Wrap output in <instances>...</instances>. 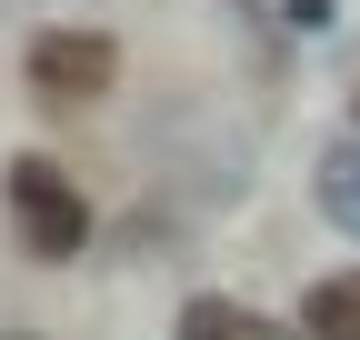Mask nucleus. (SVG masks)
<instances>
[{"label": "nucleus", "instance_id": "1", "mask_svg": "<svg viewBox=\"0 0 360 340\" xmlns=\"http://www.w3.org/2000/svg\"><path fill=\"white\" fill-rule=\"evenodd\" d=\"M0 200H11V230H20V250L30 261H80L90 250V200L60 181V160H40V150H20L11 160V181H0Z\"/></svg>", "mask_w": 360, "mask_h": 340}, {"label": "nucleus", "instance_id": "2", "mask_svg": "<svg viewBox=\"0 0 360 340\" xmlns=\"http://www.w3.org/2000/svg\"><path fill=\"white\" fill-rule=\"evenodd\" d=\"M110 80H120V40H110V30H40V40H30V91L51 100V110L101 100Z\"/></svg>", "mask_w": 360, "mask_h": 340}, {"label": "nucleus", "instance_id": "3", "mask_svg": "<svg viewBox=\"0 0 360 340\" xmlns=\"http://www.w3.org/2000/svg\"><path fill=\"white\" fill-rule=\"evenodd\" d=\"M170 340H300V330H281L270 310L231 301V290H200V301H180V330Z\"/></svg>", "mask_w": 360, "mask_h": 340}, {"label": "nucleus", "instance_id": "4", "mask_svg": "<svg viewBox=\"0 0 360 340\" xmlns=\"http://www.w3.org/2000/svg\"><path fill=\"white\" fill-rule=\"evenodd\" d=\"M310 200H321V221H330L340 240H360V140H330V150H321Z\"/></svg>", "mask_w": 360, "mask_h": 340}, {"label": "nucleus", "instance_id": "5", "mask_svg": "<svg viewBox=\"0 0 360 340\" xmlns=\"http://www.w3.org/2000/svg\"><path fill=\"white\" fill-rule=\"evenodd\" d=\"M300 340H360V270L310 280V301H300Z\"/></svg>", "mask_w": 360, "mask_h": 340}, {"label": "nucleus", "instance_id": "6", "mask_svg": "<svg viewBox=\"0 0 360 340\" xmlns=\"http://www.w3.org/2000/svg\"><path fill=\"white\" fill-rule=\"evenodd\" d=\"M350 120H360V100H350Z\"/></svg>", "mask_w": 360, "mask_h": 340}]
</instances>
